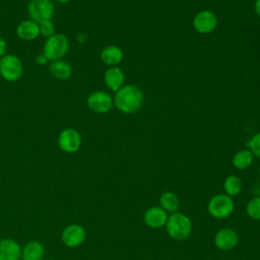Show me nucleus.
<instances>
[{
  "label": "nucleus",
  "instance_id": "obj_26",
  "mask_svg": "<svg viewBox=\"0 0 260 260\" xmlns=\"http://www.w3.org/2000/svg\"><path fill=\"white\" fill-rule=\"evenodd\" d=\"M6 52V43L5 41L0 37V57H3L4 53Z\"/></svg>",
  "mask_w": 260,
  "mask_h": 260
},
{
  "label": "nucleus",
  "instance_id": "obj_2",
  "mask_svg": "<svg viewBox=\"0 0 260 260\" xmlns=\"http://www.w3.org/2000/svg\"><path fill=\"white\" fill-rule=\"evenodd\" d=\"M165 228L171 239L175 241H184L191 235L192 221L188 215L176 211L168 216Z\"/></svg>",
  "mask_w": 260,
  "mask_h": 260
},
{
  "label": "nucleus",
  "instance_id": "obj_20",
  "mask_svg": "<svg viewBox=\"0 0 260 260\" xmlns=\"http://www.w3.org/2000/svg\"><path fill=\"white\" fill-rule=\"evenodd\" d=\"M44 252L45 250L42 243L38 241H31L24 246L21 255L23 260H42Z\"/></svg>",
  "mask_w": 260,
  "mask_h": 260
},
{
  "label": "nucleus",
  "instance_id": "obj_12",
  "mask_svg": "<svg viewBox=\"0 0 260 260\" xmlns=\"http://www.w3.org/2000/svg\"><path fill=\"white\" fill-rule=\"evenodd\" d=\"M63 243L70 248H75L80 246L86 237L85 230L79 224H70L66 226L62 232Z\"/></svg>",
  "mask_w": 260,
  "mask_h": 260
},
{
  "label": "nucleus",
  "instance_id": "obj_11",
  "mask_svg": "<svg viewBox=\"0 0 260 260\" xmlns=\"http://www.w3.org/2000/svg\"><path fill=\"white\" fill-rule=\"evenodd\" d=\"M168 216V213L160 206H151L144 211L143 221L149 229L157 230L166 225Z\"/></svg>",
  "mask_w": 260,
  "mask_h": 260
},
{
  "label": "nucleus",
  "instance_id": "obj_8",
  "mask_svg": "<svg viewBox=\"0 0 260 260\" xmlns=\"http://www.w3.org/2000/svg\"><path fill=\"white\" fill-rule=\"evenodd\" d=\"M87 107L94 113L105 114L108 113L113 105V96L104 90H96L91 92L87 98Z\"/></svg>",
  "mask_w": 260,
  "mask_h": 260
},
{
  "label": "nucleus",
  "instance_id": "obj_5",
  "mask_svg": "<svg viewBox=\"0 0 260 260\" xmlns=\"http://www.w3.org/2000/svg\"><path fill=\"white\" fill-rule=\"evenodd\" d=\"M22 63L15 55H5L0 59V74L7 81H16L22 75Z\"/></svg>",
  "mask_w": 260,
  "mask_h": 260
},
{
  "label": "nucleus",
  "instance_id": "obj_25",
  "mask_svg": "<svg viewBox=\"0 0 260 260\" xmlns=\"http://www.w3.org/2000/svg\"><path fill=\"white\" fill-rule=\"evenodd\" d=\"M48 58L46 57V55L44 53L42 54H39L37 57H36V62L39 64V65H44L48 62Z\"/></svg>",
  "mask_w": 260,
  "mask_h": 260
},
{
  "label": "nucleus",
  "instance_id": "obj_21",
  "mask_svg": "<svg viewBox=\"0 0 260 260\" xmlns=\"http://www.w3.org/2000/svg\"><path fill=\"white\" fill-rule=\"evenodd\" d=\"M243 184L241 179L237 175H230L223 181V191L226 195L234 197L240 194Z\"/></svg>",
  "mask_w": 260,
  "mask_h": 260
},
{
  "label": "nucleus",
  "instance_id": "obj_22",
  "mask_svg": "<svg viewBox=\"0 0 260 260\" xmlns=\"http://www.w3.org/2000/svg\"><path fill=\"white\" fill-rule=\"evenodd\" d=\"M247 215L254 220H260V196H254L246 205Z\"/></svg>",
  "mask_w": 260,
  "mask_h": 260
},
{
  "label": "nucleus",
  "instance_id": "obj_31",
  "mask_svg": "<svg viewBox=\"0 0 260 260\" xmlns=\"http://www.w3.org/2000/svg\"><path fill=\"white\" fill-rule=\"evenodd\" d=\"M258 174H259V177H260V166H259V169H258Z\"/></svg>",
  "mask_w": 260,
  "mask_h": 260
},
{
  "label": "nucleus",
  "instance_id": "obj_14",
  "mask_svg": "<svg viewBox=\"0 0 260 260\" xmlns=\"http://www.w3.org/2000/svg\"><path fill=\"white\" fill-rule=\"evenodd\" d=\"M124 58V53L122 49L115 45H109L104 48L101 52V60L103 63L110 67L119 65Z\"/></svg>",
  "mask_w": 260,
  "mask_h": 260
},
{
  "label": "nucleus",
  "instance_id": "obj_16",
  "mask_svg": "<svg viewBox=\"0 0 260 260\" xmlns=\"http://www.w3.org/2000/svg\"><path fill=\"white\" fill-rule=\"evenodd\" d=\"M17 36L24 41L35 40L40 35V25L34 20H23L16 27Z\"/></svg>",
  "mask_w": 260,
  "mask_h": 260
},
{
  "label": "nucleus",
  "instance_id": "obj_28",
  "mask_svg": "<svg viewBox=\"0 0 260 260\" xmlns=\"http://www.w3.org/2000/svg\"><path fill=\"white\" fill-rule=\"evenodd\" d=\"M86 40H87V36L84 32H79L77 35V41L79 43H84Z\"/></svg>",
  "mask_w": 260,
  "mask_h": 260
},
{
  "label": "nucleus",
  "instance_id": "obj_32",
  "mask_svg": "<svg viewBox=\"0 0 260 260\" xmlns=\"http://www.w3.org/2000/svg\"><path fill=\"white\" fill-rule=\"evenodd\" d=\"M51 260H52V259H51Z\"/></svg>",
  "mask_w": 260,
  "mask_h": 260
},
{
  "label": "nucleus",
  "instance_id": "obj_19",
  "mask_svg": "<svg viewBox=\"0 0 260 260\" xmlns=\"http://www.w3.org/2000/svg\"><path fill=\"white\" fill-rule=\"evenodd\" d=\"M50 72L57 79H68L72 74V67L64 60H55L50 64Z\"/></svg>",
  "mask_w": 260,
  "mask_h": 260
},
{
  "label": "nucleus",
  "instance_id": "obj_23",
  "mask_svg": "<svg viewBox=\"0 0 260 260\" xmlns=\"http://www.w3.org/2000/svg\"><path fill=\"white\" fill-rule=\"evenodd\" d=\"M247 148L253 153L254 156L260 158V131L255 133L246 142Z\"/></svg>",
  "mask_w": 260,
  "mask_h": 260
},
{
  "label": "nucleus",
  "instance_id": "obj_6",
  "mask_svg": "<svg viewBox=\"0 0 260 260\" xmlns=\"http://www.w3.org/2000/svg\"><path fill=\"white\" fill-rule=\"evenodd\" d=\"M27 11L31 20L41 23L51 20L54 15V4L51 0H30Z\"/></svg>",
  "mask_w": 260,
  "mask_h": 260
},
{
  "label": "nucleus",
  "instance_id": "obj_7",
  "mask_svg": "<svg viewBox=\"0 0 260 260\" xmlns=\"http://www.w3.org/2000/svg\"><path fill=\"white\" fill-rule=\"evenodd\" d=\"M218 24L217 16L211 10L199 11L192 20L194 29L200 35H208L213 32Z\"/></svg>",
  "mask_w": 260,
  "mask_h": 260
},
{
  "label": "nucleus",
  "instance_id": "obj_1",
  "mask_svg": "<svg viewBox=\"0 0 260 260\" xmlns=\"http://www.w3.org/2000/svg\"><path fill=\"white\" fill-rule=\"evenodd\" d=\"M115 107L124 114H133L140 110L144 101L142 89L135 84H124L115 92L113 98Z\"/></svg>",
  "mask_w": 260,
  "mask_h": 260
},
{
  "label": "nucleus",
  "instance_id": "obj_9",
  "mask_svg": "<svg viewBox=\"0 0 260 260\" xmlns=\"http://www.w3.org/2000/svg\"><path fill=\"white\" fill-rule=\"evenodd\" d=\"M213 243L218 250L231 251L239 244V235L234 229L225 226L215 233Z\"/></svg>",
  "mask_w": 260,
  "mask_h": 260
},
{
  "label": "nucleus",
  "instance_id": "obj_29",
  "mask_svg": "<svg viewBox=\"0 0 260 260\" xmlns=\"http://www.w3.org/2000/svg\"><path fill=\"white\" fill-rule=\"evenodd\" d=\"M255 196H260V185L256 187V195Z\"/></svg>",
  "mask_w": 260,
  "mask_h": 260
},
{
  "label": "nucleus",
  "instance_id": "obj_13",
  "mask_svg": "<svg viewBox=\"0 0 260 260\" xmlns=\"http://www.w3.org/2000/svg\"><path fill=\"white\" fill-rule=\"evenodd\" d=\"M104 80L107 87L110 90L116 92L125 84V73L118 66L110 67L105 72Z\"/></svg>",
  "mask_w": 260,
  "mask_h": 260
},
{
  "label": "nucleus",
  "instance_id": "obj_10",
  "mask_svg": "<svg viewBox=\"0 0 260 260\" xmlns=\"http://www.w3.org/2000/svg\"><path fill=\"white\" fill-rule=\"evenodd\" d=\"M81 141L82 139L80 133L73 128L63 130L58 137L59 147L68 153L76 152L81 146Z\"/></svg>",
  "mask_w": 260,
  "mask_h": 260
},
{
  "label": "nucleus",
  "instance_id": "obj_27",
  "mask_svg": "<svg viewBox=\"0 0 260 260\" xmlns=\"http://www.w3.org/2000/svg\"><path fill=\"white\" fill-rule=\"evenodd\" d=\"M254 11L257 16L260 17V0H255L254 2Z\"/></svg>",
  "mask_w": 260,
  "mask_h": 260
},
{
  "label": "nucleus",
  "instance_id": "obj_18",
  "mask_svg": "<svg viewBox=\"0 0 260 260\" xmlns=\"http://www.w3.org/2000/svg\"><path fill=\"white\" fill-rule=\"evenodd\" d=\"M253 160H254L253 153L248 148H245L237 151L234 154L232 158V164L237 170L243 171L250 168L251 165L253 164Z\"/></svg>",
  "mask_w": 260,
  "mask_h": 260
},
{
  "label": "nucleus",
  "instance_id": "obj_3",
  "mask_svg": "<svg viewBox=\"0 0 260 260\" xmlns=\"http://www.w3.org/2000/svg\"><path fill=\"white\" fill-rule=\"evenodd\" d=\"M235 209L233 197L225 193H218L212 196L207 203V211L215 219H224L229 217Z\"/></svg>",
  "mask_w": 260,
  "mask_h": 260
},
{
  "label": "nucleus",
  "instance_id": "obj_15",
  "mask_svg": "<svg viewBox=\"0 0 260 260\" xmlns=\"http://www.w3.org/2000/svg\"><path fill=\"white\" fill-rule=\"evenodd\" d=\"M20 255V247L15 241L11 239L0 241V260H18Z\"/></svg>",
  "mask_w": 260,
  "mask_h": 260
},
{
  "label": "nucleus",
  "instance_id": "obj_17",
  "mask_svg": "<svg viewBox=\"0 0 260 260\" xmlns=\"http://www.w3.org/2000/svg\"><path fill=\"white\" fill-rule=\"evenodd\" d=\"M158 203V206H160L167 213H174L179 209L180 200L174 192L165 191L159 195Z\"/></svg>",
  "mask_w": 260,
  "mask_h": 260
},
{
  "label": "nucleus",
  "instance_id": "obj_4",
  "mask_svg": "<svg viewBox=\"0 0 260 260\" xmlns=\"http://www.w3.org/2000/svg\"><path fill=\"white\" fill-rule=\"evenodd\" d=\"M69 50V41L63 34H55L47 39L44 45V54L49 60H60Z\"/></svg>",
  "mask_w": 260,
  "mask_h": 260
},
{
  "label": "nucleus",
  "instance_id": "obj_30",
  "mask_svg": "<svg viewBox=\"0 0 260 260\" xmlns=\"http://www.w3.org/2000/svg\"><path fill=\"white\" fill-rule=\"evenodd\" d=\"M56 1H58V2H60V3H67V2H69V1H71V0H56Z\"/></svg>",
  "mask_w": 260,
  "mask_h": 260
},
{
  "label": "nucleus",
  "instance_id": "obj_24",
  "mask_svg": "<svg viewBox=\"0 0 260 260\" xmlns=\"http://www.w3.org/2000/svg\"><path fill=\"white\" fill-rule=\"evenodd\" d=\"M40 25V34L45 38H50L55 35V26L51 20H47L39 23Z\"/></svg>",
  "mask_w": 260,
  "mask_h": 260
}]
</instances>
